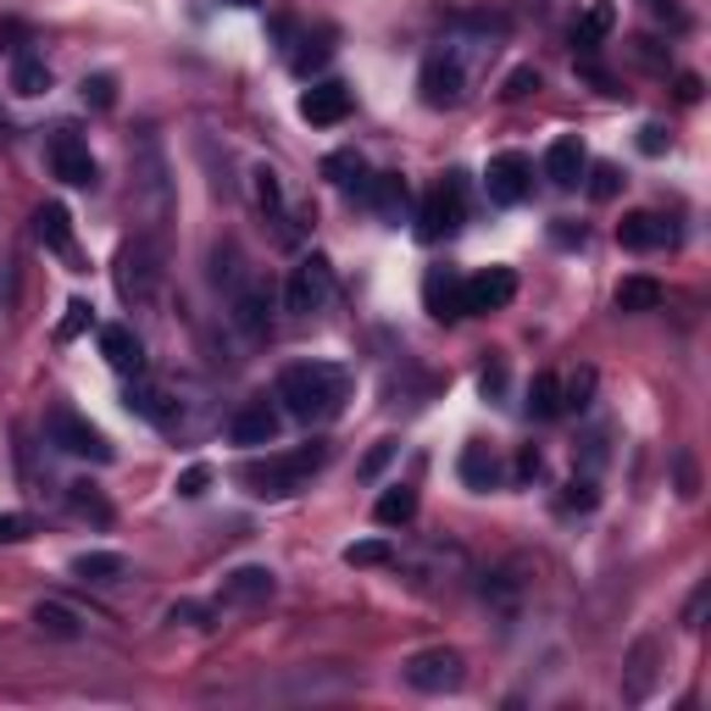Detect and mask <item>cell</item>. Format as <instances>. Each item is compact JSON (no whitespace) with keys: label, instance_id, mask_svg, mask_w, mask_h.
<instances>
[{"label":"cell","instance_id":"obj_36","mask_svg":"<svg viewBox=\"0 0 711 711\" xmlns=\"http://www.w3.org/2000/svg\"><path fill=\"white\" fill-rule=\"evenodd\" d=\"M584 172H589V195H595V201H611V195L622 190V172H617L611 161H595V167H584Z\"/></svg>","mask_w":711,"mask_h":711},{"label":"cell","instance_id":"obj_9","mask_svg":"<svg viewBox=\"0 0 711 711\" xmlns=\"http://www.w3.org/2000/svg\"><path fill=\"white\" fill-rule=\"evenodd\" d=\"M511 295H517V273H511V267H484V273L462 279V312L467 317L500 312V306H511Z\"/></svg>","mask_w":711,"mask_h":711},{"label":"cell","instance_id":"obj_35","mask_svg":"<svg viewBox=\"0 0 711 711\" xmlns=\"http://www.w3.org/2000/svg\"><path fill=\"white\" fill-rule=\"evenodd\" d=\"M67 500H72V511H78V517H95V522H112V506H106V500H101L95 489H89V484H72V489H67Z\"/></svg>","mask_w":711,"mask_h":711},{"label":"cell","instance_id":"obj_47","mask_svg":"<svg viewBox=\"0 0 711 711\" xmlns=\"http://www.w3.org/2000/svg\"><path fill=\"white\" fill-rule=\"evenodd\" d=\"M540 467H545V462H540V451L528 444V451L517 456V478H540Z\"/></svg>","mask_w":711,"mask_h":711},{"label":"cell","instance_id":"obj_25","mask_svg":"<svg viewBox=\"0 0 711 711\" xmlns=\"http://www.w3.org/2000/svg\"><path fill=\"white\" fill-rule=\"evenodd\" d=\"M611 23H617V7H611V0H595V7L578 18V29H573V45H578V50H595V45L611 34Z\"/></svg>","mask_w":711,"mask_h":711},{"label":"cell","instance_id":"obj_34","mask_svg":"<svg viewBox=\"0 0 711 711\" xmlns=\"http://www.w3.org/2000/svg\"><path fill=\"white\" fill-rule=\"evenodd\" d=\"M234 317H239L245 334H267V295H261V290H245V295L234 301Z\"/></svg>","mask_w":711,"mask_h":711},{"label":"cell","instance_id":"obj_14","mask_svg":"<svg viewBox=\"0 0 711 711\" xmlns=\"http://www.w3.org/2000/svg\"><path fill=\"white\" fill-rule=\"evenodd\" d=\"M422 306H428V317H439V323L467 317V312H462V273H451V267H428V279H422Z\"/></svg>","mask_w":711,"mask_h":711},{"label":"cell","instance_id":"obj_12","mask_svg":"<svg viewBox=\"0 0 711 711\" xmlns=\"http://www.w3.org/2000/svg\"><path fill=\"white\" fill-rule=\"evenodd\" d=\"M301 117H306L312 128H334V123H345V117H350V89H345L339 78L312 83L306 95H301Z\"/></svg>","mask_w":711,"mask_h":711},{"label":"cell","instance_id":"obj_43","mask_svg":"<svg viewBox=\"0 0 711 711\" xmlns=\"http://www.w3.org/2000/svg\"><path fill=\"white\" fill-rule=\"evenodd\" d=\"M600 495H595V478H573L567 484V506H578V511H589Z\"/></svg>","mask_w":711,"mask_h":711},{"label":"cell","instance_id":"obj_46","mask_svg":"<svg viewBox=\"0 0 711 711\" xmlns=\"http://www.w3.org/2000/svg\"><path fill=\"white\" fill-rule=\"evenodd\" d=\"M706 595H711L706 584H700V589L689 595V611H684V629H700V617H706Z\"/></svg>","mask_w":711,"mask_h":711},{"label":"cell","instance_id":"obj_16","mask_svg":"<svg viewBox=\"0 0 711 711\" xmlns=\"http://www.w3.org/2000/svg\"><path fill=\"white\" fill-rule=\"evenodd\" d=\"M323 178L339 184L345 195H356V201H368V190H373V172H368L362 150H328L323 156Z\"/></svg>","mask_w":711,"mask_h":711},{"label":"cell","instance_id":"obj_44","mask_svg":"<svg viewBox=\"0 0 711 711\" xmlns=\"http://www.w3.org/2000/svg\"><path fill=\"white\" fill-rule=\"evenodd\" d=\"M640 150H645V156H662V150H667V128H662V123H645V128H640Z\"/></svg>","mask_w":711,"mask_h":711},{"label":"cell","instance_id":"obj_20","mask_svg":"<svg viewBox=\"0 0 711 711\" xmlns=\"http://www.w3.org/2000/svg\"><path fill=\"white\" fill-rule=\"evenodd\" d=\"M273 589H279L273 567H234V573L223 578V600H239V606H250V600H267Z\"/></svg>","mask_w":711,"mask_h":711},{"label":"cell","instance_id":"obj_29","mask_svg":"<svg viewBox=\"0 0 711 711\" xmlns=\"http://www.w3.org/2000/svg\"><path fill=\"white\" fill-rule=\"evenodd\" d=\"M528 411H533V417H556V411H562V384H556V373H533V384H528Z\"/></svg>","mask_w":711,"mask_h":711},{"label":"cell","instance_id":"obj_11","mask_svg":"<svg viewBox=\"0 0 711 711\" xmlns=\"http://www.w3.org/2000/svg\"><path fill=\"white\" fill-rule=\"evenodd\" d=\"M50 167H56L61 184H78V190H89V184L101 178V167H95V156H89V145H83L78 134H67V128L50 139Z\"/></svg>","mask_w":711,"mask_h":711},{"label":"cell","instance_id":"obj_41","mask_svg":"<svg viewBox=\"0 0 711 711\" xmlns=\"http://www.w3.org/2000/svg\"><path fill=\"white\" fill-rule=\"evenodd\" d=\"M395 451H400V444L395 439H384V444H373V451H368V462H362V478H379L390 462H395Z\"/></svg>","mask_w":711,"mask_h":711},{"label":"cell","instance_id":"obj_37","mask_svg":"<svg viewBox=\"0 0 711 711\" xmlns=\"http://www.w3.org/2000/svg\"><path fill=\"white\" fill-rule=\"evenodd\" d=\"M250 178H256V201H261L267 212H279V206H284V184H279V172H273V167H256Z\"/></svg>","mask_w":711,"mask_h":711},{"label":"cell","instance_id":"obj_4","mask_svg":"<svg viewBox=\"0 0 711 711\" xmlns=\"http://www.w3.org/2000/svg\"><path fill=\"white\" fill-rule=\"evenodd\" d=\"M45 433H50V444L56 451H67V456H83V462H112L117 451H112V439L89 422V417H78V411H50L45 417Z\"/></svg>","mask_w":711,"mask_h":711},{"label":"cell","instance_id":"obj_39","mask_svg":"<svg viewBox=\"0 0 711 711\" xmlns=\"http://www.w3.org/2000/svg\"><path fill=\"white\" fill-rule=\"evenodd\" d=\"M89 323H95V312H89V301H67V317H61V328H56V339L67 345V339H78Z\"/></svg>","mask_w":711,"mask_h":711},{"label":"cell","instance_id":"obj_42","mask_svg":"<svg viewBox=\"0 0 711 711\" xmlns=\"http://www.w3.org/2000/svg\"><path fill=\"white\" fill-rule=\"evenodd\" d=\"M18 540H29V517L0 511V545H18Z\"/></svg>","mask_w":711,"mask_h":711},{"label":"cell","instance_id":"obj_28","mask_svg":"<svg viewBox=\"0 0 711 711\" xmlns=\"http://www.w3.org/2000/svg\"><path fill=\"white\" fill-rule=\"evenodd\" d=\"M123 406H128L134 417H145V422H167V417H172V411H167V395L150 390V384H128V390H123Z\"/></svg>","mask_w":711,"mask_h":711},{"label":"cell","instance_id":"obj_40","mask_svg":"<svg viewBox=\"0 0 711 711\" xmlns=\"http://www.w3.org/2000/svg\"><path fill=\"white\" fill-rule=\"evenodd\" d=\"M533 89H540V72H533V67H517V72L506 78L500 95H506V101H522V95H533Z\"/></svg>","mask_w":711,"mask_h":711},{"label":"cell","instance_id":"obj_3","mask_svg":"<svg viewBox=\"0 0 711 711\" xmlns=\"http://www.w3.org/2000/svg\"><path fill=\"white\" fill-rule=\"evenodd\" d=\"M462 217H467V206H462V172H451L444 184H433V190L422 195V206H417V239H422V245L451 239V234L462 228Z\"/></svg>","mask_w":711,"mask_h":711},{"label":"cell","instance_id":"obj_45","mask_svg":"<svg viewBox=\"0 0 711 711\" xmlns=\"http://www.w3.org/2000/svg\"><path fill=\"white\" fill-rule=\"evenodd\" d=\"M589 390H595V373H578V379H573V390H567V400H562V406H578V411H584V406H589Z\"/></svg>","mask_w":711,"mask_h":711},{"label":"cell","instance_id":"obj_18","mask_svg":"<svg viewBox=\"0 0 711 711\" xmlns=\"http://www.w3.org/2000/svg\"><path fill=\"white\" fill-rule=\"evenodd\" d=\"M101 356H106L117 373H128V379L145 373V345H139L134 328H123V323H106V328H101Z\"/></svg>","mask_w":711,"mask_h":711},{"label":"cell","instance_id":"obj_31","mask_svg":"<svg viewBox=\"0 0 711 711\" xmlns=\"http://www.w3.org/2000/svg\"><path fill=\"white\" fill-rule=\"evenodd\" d=\"M12 89H18V95H45V89H50V67L34 61V56H23L12 67Z\"/></svg>","mask_w":711,"mask_h":711},{"label":"cell","instance_id":"obj_24","mask_svg":"<svg viewBox=\"0 0 711 711\" xmlns=\"http://www.w3.org/2000/svg\"><path fill=\"white\" fill-rule=\"evenodd\" d=\"M34 622H40V634H50V640H78V634H83L78 611L61 606V600H40V606H34Z\"/></svg>","mask_w":711,"mask_h":711},{"label":"cell","instance_id":"obj_6","mask_svg":"<svg viewBox=\"0 0 711 711\" xmlns=\"http://www.w3.org/2000/svg\"><path fill=\"white\" fill-rule=\"evenodd\" d=\"M328 295H334V267H328V256H317V250L301 256L295 273H290V290H284V306L301 312V317H312V312L328 306Z\"/></svg>","mask_w":711,"mask_h":711},{"label":"cell","instance_id":"obj_33","mask_svg":"<svg viewBox=\"0 0 711 711\" xmlns=\"http://www.w3.org/2000/svg\"><path fill=\"white\" fill-rule=\"evenodd\" d=\"M328 56H334V34H317V40H301V50L290 56V67H295L301 78H312Z\"/></svg>","mask_w":711,"mask_h":711},{"label":"cell","instance_id":"obj_15","mask_svg":"<svg viewBox=\"0 0 711 711\" xmlns=\"http://www.w3.org/2000/svg\"><path fill=\"white\" fill-rule=\"evenodd\" d=\"M228 439L234 444H273L279 439V406L273 400H250L245 411H234Z\"/></svg>","mask_w":711,"mask_h":711},{"label":"cell","instance_id":"obj_23","mask_svg":"<svg viewBox=\"0 0 711 711\" xmlns=\"http://www.w3.org/2000/svg\"><path fill=\"white\" fill-rule=\"evenodd\" d=\"M123 573H128V562L117 551H83V556H72V578H83V584H112Z\"/></svg>","mask_w":711,"mask_h":711},{"label":"cell","instance_id":"obj_8","mask_svg":"<svg viewBox=\"0 0 711 711\" xmlns=\"http://www.w3.org/2000/svg\"><path fill=\"white\" fill-rule=\"evenodd\" d=\"M484 190H489L495 206L528 201V190H533V161H528L522 150H500V156L489 161V172H484Z\"/></svg>","mask_w":711,"mask_h":711},{"label":"cell","instance_id":"obj_10","mask_svg":"<svg viewBox=\"0 0 711 711\" xmlns=\"http://www.w3.org/2000/svg\"><path fill=\"white\" fill-rule=\"evenodd\" d=\"M417 89H422V106L451 112V106L462 101V61H456V56H428Z\"/></svg>","mask_w":711,"mask_h":711},{"label":"cell","instance_id":"obj_17","mask_svg":"<svg viewBox=\"0 0 711 711\" xmlns=\"http://www.w3.org/2000/svg\"><path fill=\"white\" fill-rule=\"evenodd\" d=\"M584 167H589V150H584L578 134H562V139L545 150V178H551L556 190H573L578 178H584Z\"/></svg>","mask_w":711,"mask_h":711},{"label":"cell","instance_id":"obj_19","mask_svg":"<svg viewBox=\"0 0 711 711\" xmlns=\"http://www.w3.org/2000/svg\"><path fill=\"white\" fill-rule=\"evenodd\" d=\"M34 239L45 245V250H56L61 261H72L78 250H72V217H67V206L61 201H45L40 212H34Z\"/></svg>","mask_w":711,"mask_h":711},{"label":"cell","instance_id":"obj_30","mask_svg":"<svg viewBox=\"0 0 711 711\" xmlns=\"http://www.w3.org/2000/svg\"><path fill=\"white\" fill-rule=\"evenodd\" d=\"M78 95H83V106L112 112V106H117V78H112V72H89V78L78 83Z\"/></svg>","mask_w":711,"mask_h":711},{"label":"cell","instance_id":"obj_49","mask_svg":"<svg viewBox=\"0 0 711 711\" xmlns=\"http://www.w3.org/2000/svg\"><path fill=\"white\" fill-rule=\"evenodd\" d=\"M478 384H484V395H500V390H506V373H500V362H495V368H484V373H478Z\"/></svg>","mask_w":711,"mask_h":711},{"label":"cell","instance_id":"obj_5","mask_svg":"<svg viewBox=\"0 0 711 711\" xmlns=\"http://www.w3.org/2000/svg\"><path fill=\"white\" fill-rule=\"evenodd\" d=\"M400 673H406V684H411L417 695H451V689H462L467 662H462V651H451V645H433V651H417Z\"/></svg>","mask_w":711,"mask_h":711},{"label":"cell","instance_id":"obj_32","mask_svg":"<svg viewBox=\"0 0 711 711\" xmlns=\"http://www.w3.org/2000/svg\"><path fill=\"white\" fill-rule=\"evenodd\" d=\"M384 562H395L390 540H356V545H345V567H384Z\"/></svg>","mask_w":711,"mask_h":711},{"label":"cell","instance_id":"obj_52","mask_svg":"<svg viewBox=\"0 0 711 711\" xmlns=\"http://www.w3.org/2000/svg\"><path fill=\"white\" fill-rule=\"evenodd\" d=\"M7 134H12V128H7V117H0V139H7Z\"/></svg>","mask_w":711,"mask_h":711},{"label":"cell","instance_id":"obj_38","mask_svg":"<svg viewBox=\"0 0 711 711\" xmlns=\"http://www.w3.org/2000/svg\"><path fill=\"white\" fill-rule=\"evenodd\" d=\"M212 489V467L206 462H190L184 473H178V495H184V500H201Z\"/></svg>","mask_w":711,"mask_h":711},{"label":"cell","instance_id":"obj_21","mask_svg":"<svg viewBox=\"0 0 711 711\" xmlns=\"http://www.w3.org/2000/svg\"><path fill=\"white\" fill-rule=\"evenodd\" d=\"M456 473H462L467 489H495V484H500V462H495L489 444H467L462 462H456Z\"/></svg>","mask_w":711,"mask_h":711},{"label":"cell","instance_id":"obj_48","mask_svg":"<svg viewBox=\"0 0 711 711\" xmlns=\"http://www.w3.org/2000/svg\"><path fill=\"white\" fill-rule=\"evenodd\" d=\"M172 622H201V629H206V611H201L195 600H178V606H172Z\"/></svg>","mask_w":711,"mask_h":711},{"label":"cell","instance_id":"obj_51","mask_svg":"<svg viewBox=\"0 0 711 711\" xmlns=\"http://www.w3.org/2000/svg\"><path fill=\"white\" fill-rule=\"evenodd\" d=\"M645 7H651V12H667V0H645Z\"/></svg>","mask_w":711,"mask_h":711},{"label":"cell","instance_id":"obj_50","mask_svg":"<svg viewBox=\"0 0 711 711\" xmlns=\"http://www.w3.org/2000/svg\"><path fill=\"white\" fill-rule=\"evenodd\" d=\"M678 495H684V500L695 495V462H689V456H678Z\"/></svg>","mask_w":711,"mask_h":711},{"label":"cell","instance_id":"obj_22","mask_svg":"<svg viewBox=\"0 0 711 711\" xmlns=\"http://www.w3.org/2000/svg\"><path fill=\"white\" fill-rule=\"evenodd\" d=\"M368 201L379 206V217H384V223H400V217H406V206H411V195H406V178H400V172H384V178H373Z\"/></svg>","mask_w":711,"mask_h":711},{"label":"cell","instance_id":"obj_2","mask_svg":"<svg viewBox=\"0 0 711 711\" xmlns=\"http://www.w3.org/2000/svg\"><path fill=\"white\" fill-rule=\"evenodd\" d=\"M328 462V444L323 439H312V444H301V451H279V456H267V462H245L239 467V484H250V495H301L306 489V478L317 473Z\"/></svg>","mask_w":711,"mask_h":711},{"label":"cell","instance_id":"obj_27","mask_svg":"<svg viewBox=\"0 0 711 711\" xmlns=\"http://www.w3.org/2000/svg\"><path fill=\"white\" fill-rule=\"evenodd\" d=\"M662 306V284L656 279H622L617 284V312H656Z\"/></svg>","mask_w":711,"mask_h":711},{"label":"cell","instance_id":"obj_13","mask_svg":"<svg viewBox=\"0 0 711 711\" xmlns=\"http://www.w3.org/2000/svg\"><path fill=\"white\" fill-rule=\"evenodd\" d=\"M678 239V228L662 217V212H629L617 223V245L622 250H662V245H673Z\"/></svg>","mask_w":711,"mask_h":711},{"label":"cell","instance_id":"obj_26","mask_svg":"<svg viewBox=\"0 0 711 711\" xmlns=\"http://www.w3.org/2000/svg\"><path fill=\"white\" fill-rule=\"evenodd\" d=\"M373 517H379L384 528H406V522L417 517V489H406V484L384 489V495H379V506H373Z\"/></svg>","mask_w":711,"mask_h":711},{"label":"cell","instance_id":"obj_7","mask_svg":"<svg viewBox=\"0 0 711 711\" xmlns=\"http://www.w3.org/2000/svg\"><path fill=\"white\" fill-rule=\"evenodd\" d=\"M156 279H161L156 245H150V239H128V245L117 250V295H123V301H145V295L156 290Z\"/></svg>","mask_w":711,"mask_h":711},{"label":"cell","instance_id":"obj_1","mask_svg":"<svg viewBox=\"0 0 711 711\" xmlns=\"http://www.w3.org/2000/svg\"><path fill=\"white\" fill-rule=\"evenodd\" d=\"M345 390H350V379L334 362H295L279 373V400L295 422H328L345 406Z\"/></svg>","mask_w":711,"mask_h":711}]
</instances>
